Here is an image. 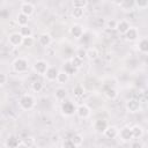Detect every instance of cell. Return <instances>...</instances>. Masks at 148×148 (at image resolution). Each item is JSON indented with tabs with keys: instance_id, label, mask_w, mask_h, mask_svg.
Masks as SVG:
<instances>
[{
	"instance_id": "6da1fadb",
	"label": "cell",
	"mask_w": 148,
	"mask_h": 148,
	"mask_svg": "<svg viewBox=\"0 0 148 148\" xmlns=\"http://www.w3.org/2000/svg\"><path fill=\"white\" fill-rule=\"evenodd\" d=\"M28 68H29V61L23 57H18L13 61V69L16 73H25Z\"/></svg>"
},
{
	"instance_id": "7a4b0ae2",
	"label": "cell",
	"mask_w": 148,
	"mask_h": 148,
	"mask_svg": "<svg viewBox=\"0 0 148 148\" xmlns=\"http://www.w3.org/2000/svg\"><path fill=\"white\" fill-rule=\"evenodd\" d=\"M18 105L22 110H31L35 106V98L29 94H24L18 99Z\"/></svg>"
},
{
	"instance_id": "3957f363",
	"label": "cell",
	"mask_w": 148,
	"mask_h": 148,
	"mask_svg": "<svg viewBox=\"0 0 148 148\" xmlns=\"http://www.w3.org/2000/svg\"><path fill=\"white\" fill-rule=\"evenodd\" d=\"M125 108L128 112L131 113H135V112H139L140 109H141V102L138 99V98H130L126 104H125Z\"/></svg>"
},
{
	"instance_id": "277c9868",
	"label": "cell",
	"mask_w": 148,
	"mask_h": 148,
	"mask_svg": "<svg viewBox=\"0 0 148 148\" xmlns=\"http://www.w3.org/2000/svg\"><path fill=\"white\" fill-rule=\"evenodd\" d=\"M60 110H61V113H62L64 116L71 117V116H73V114L75 113L76 108H75V105H74L72 102H64V103L61 104Z\"/></svg>"
},
{
	"instance_id": "5b68a950",
	"label": "cell",
	"mask_w": 148,
	"mask_h": 148,
	"mask_svg": "<svg viewBox=\"0 0 148 148\" xmlns=\"http://www.w3.org/2000/svg\"><path fill=\"white\" fill-rule=\"evenodd\" d=\"M118 136H119V139H120L121 141H124V142H131V141L133 140L131 127H128V126L123 127V128L118 132Z\"/></svg>"
},
{
	"instance_id": "8992f818",
	"label": "cell",
	"mask_w": 148,
	"mask_h": 148,
	"mask_svg": "<svg viewBox=\"0 0 148 148\" xmlns=\"http://www.w3.org/2000/svg\"><path fill=\"white\" fill-rule=\"evenodd\" d=\"M47 68H49V64H47L45 60H42V59H40V60H37V61L35 62V65H34L35 72H36L37 74H39V75H44Z\"/></svg>"
},
{
	"instance_id": "52a82bcc",
	"label": "cell",
	"mask_w": 148,
	"mask_h": 148,
	"mask_svg": "<svg viewBox=\"0 0 148 148\" xmlns=\"http://www.w3.org/2000/svg\"><path fill=\"white\" fill-rule=\"evenodd\" d=\"M75 113L77 114V117H80V118H82V119H87V118L90 116V109H89L88 105L81 104V105H79V106L76 108Z\"/></svg>"
},
{
	"instance_id": "ba28073f",
	"label": "cell",
	"mask_w": 148,
	"mask_h": 148,
	"mask_svg": "<svg viewBox=\"0 0 148 148\" xmlns=\"http://www.w3.org/2000/svg\"><path fill=\"white\" fill-rule=\"evenodd\" d=\"M22 40H23V37L21 36L20 32H13V34H10L9 37H8L9 44H10L12 46H15V47L22 45Z\"/></svg>"
},
{
	"instance_id": "9c48e42d",
	"label": "cell",
	"mask_w": 148,
	"mask_h": 148,
	"mask_svg": "<svg viewBox=\"0 0 148 148\" xmlns=\"http://www.w3.org/2000/svg\"><path fill=\"white\" fill-rule=\"evenodd\" d=\"M118 128L117 127H114V126H109L108 125V127L104 130V132H103V134H104V136L106 138V139H110V140H113V139H116L117 136H118Z\"/></svg>"
},
{
	"instance_id": "30bf717a",
	"label": "cell",
	"mask_w": 148,
	"mask_h": 148,
	"mask_svg": "<svg viewBox=\"0 0 148 148\" xmlns=\"http://www.w3.org/2000/svg\"><path fill=\"white\" fill-rule=\"evenodd\" d=\"M124 36H125V38H126L127 40H130V42H134V40H136L138 37H139V31H138L136 28L130 27L128 30L124 34Z\"/></svg>"
},
{
	"instance_id": "8fae6325",
	"label": "cell",
	"mask_w": 148,
	"mask_h": 148,
	"mask_svg": "<svg viewBox=\"0 0 148 148\" xmlns=\"http://www.w3.org/2000/svg\"><path fill=\"white\" fill-rule=\"evenodd\" d=\"M58 72H59V71H58L57 67H54V66H49V68L46 69L44 76L46 77L47 81H56L57 75H58Z\"/></svg>"
},
{
	"instance_id": "7c38bea8",
	"label": "cell",
	"mask_w": 148,
	"mask_h": 148,
	"mask_svg": "<svg viewBox=\"0 0 148 148\" xmlns=\"http://www.w3.org/2000/svg\"><path fill=\"white\" fill-rule=\"evenodd\" d=\"M130 27H131V25H130V23H128L126 20H120V21H117L116 30H117L119 34L124 35V34L128 30V28H130Z\"/></svg>"
},
{
	"instance_id": "4fadbf2b",
	"label": "cell",
	"mask_w": 148,
	"mask_h": 148,
	"mask_svg": "<svg viewBox=\"0 0 148 148\" xmlns=\"http://www.w3.org/2000/svg\"><path fill=\"white\" fill-rule=\"evenodd\" d=\"M38 42H39V44H40L42 46L47 47V46H50V44L52 43V37H51L50 34L44 32V34H40V35H39V37H38Z\"/></svg>"
},
{
	"instance_id": "5bb4252c",
	"label": "cell",
	"mask_w": 148,
	"mask_h": 148,
	"mask_svg": "<svg viewBox=\"0 0 148 148\" xmlns=\"http://www.w3.org/2000/svg\"><path fill=\"white\" fill-rule=\"evenodd\" d=\"M106 127H108V121L105 119H97L94 123V128L97 133H103Z\"/></svg>"
},
{
	"instance_id": "9a60e30c",
	"label": "cell",
	"mask_w": 148,
	"mask_h": 148,
	"mask_svg": "<svg viewBox=\"0 0 148 148\" xmlns=\"http://www.w3.org/2000/svg\"><path fill=\"white\" fill-rule=\"evenodd\" d=\"M69 32H71V35H72L73 37H75V38H81V37L83 36V29H82V27H81L80 24H74V25H72L71 29H69Z\"/></svg>"
},
{
	"instance_id": "2e32d148",
	"label": "cell",
	"mask_w": 148,
	"mask_h": 148,
	"mask_svg": "<svg viewBox=\"0 0 148 148\" xmlns=\"http://www.w3.org/2000/svg\"><path fill=\"white\" fill-rule=\"evenodd\" d=\"M20 9H21V13H23V14L28 15L29 17H30V16L34 14V10H35L34 6H32L30 2H23V3L21 5Z\"/></svg>"
},
{
	"instance_id": "e0dca14e",
	"label": "cell",
	"mask_w": 148,
	"mask_h": 148,
	"mask_svg": "<svg viewBox=\"0 0 148 148\" xmlns=\"http://www.w3.org/2000/svg\"><path fill=\"white\" fill-rule=\"evenodd\" d=\"M131 131H132V136H133V140H139L141 139V136L143 135V130L141 126L139 125H134L131 127Z\"/></svg>"
},
{
	"instance_id": "ac0fdd59",
	"label": "cell",
	"mask_w": 148,
	"mask_h": 148,
	"mask_svg": "<svg viewBox=\"0 0 148 148\" xmlns=\"http://www.w3.org/2000/svg\"><path fill=\"white\" fill-rule=\"evenodd\" d=\"M6 147H9V148H15V147H18L21 143H20V139L15 135H10L7 140H6Z\"/></svg>"
},
{
	"instance_id": "d6986e66",
	"label": "cell",
	"mask_w": 148,
	"mask_h": 148,
	"mask_svg": "<svg viewBox=\"0 0 148 148\" xmlns=\"http://www.w3.org/2000/svg\"><path fill=\"white\" fill-rule=\"evenodd\" d=\"M68 80H69V75H68L65 71H59V72H58V75H57L56 81H57L59 84H65V83L68 82Z\"/></svg>"
},
{
	"instance_id": "ffe728a7",
	"label": "cell",
	"mask_w": 148,
	"mask_h": 148,
	"mask_svg": "<svg viewBox=\"0 0 148 148\" xmlns=\"http://www.w3.org/2000/svg\"><path fill=\"white\" fill-rule=\"evenodd\" d=\"M54 96L58 101H64L66 97H67V89L64 88V87H59L56 89L54 91Z\"/></svg>"
},
{
	"instance_id": "44dd1931",
	"label": "cell",
	"mask_w": 148,
	"mask_h": 148,
	"mask_svg": "<svg viewBox=\"0 0 148 148\" xmlns=\"http://www.w3.org/2000/svg\"><path fill=\"white\" fill-rule=\"evenodd\" d=\"M104 95L109 98V99H116L118 97V91L113 88V87H108L104 89Z\"/></svg>"
},
{
	"instance_id": "7402d4cb",
	"label": "cell",
	"mask_w": 148,
	"mask_h": 148,
	"mask_svg": "<svg viewBox=\"0 0 148 148\" xmlns=\"http://www.w3.org/2000/svg\"><path fill=\"white\" fill-rule=\"evenodd\" d=\"M16 22L20 27H23V25H28V22H29V16L23 14V13H18L17 16H16Z\"/></svg>"
},
{
	"instance_id": "603a6c76",
	"label": "cell",
	"mask_w": 148,
	"mask_h": 148,
	"mask_svg": "<svg viewBox=\"0 0 148 148\" xmlns=\"http://www.w3.org/2000/svg\"><path fill=\"white\" fill-rule=\"evenodd\" d=\"M138 49H139V51H140L141 53H143V54H146V53L148 52V39H147L146 37H143V38L140 39V42H139V44H138Z\"/></svg>"
},
{
	"instance_id": "cb8c5ba5",
	"label": "cell",
	"mask_w": 148,
	"mask_h": 148,
	"mask_svg": "<svg viewBox=\"0 0 148 148\" xmlns=\"http://www.w3.org/2000/svg\"><path fill=\"white\" fill-rule=\"evenodd\" d=\"M84 92H86V89H84V87L82 84L77 83V84H75L73 87V94H74L75 97H82L84 95Z\"/></svg>"
},
{
	"instance_id": "d4e9b609",
	"label": "cell",
	"mask_w": 148,
	"mask_h": 148,
	"mask_svg": "<svg viewBox=\"0 0 148 148\" xmlns=\"http://www.w3.org/2000/svg\"><path fill=\"white\" fill-rule=\"evenodd\" d=\"M98 56H99V52H98V50H97L96 47H90V49L87 50V54H86V57H87L88 59H90V60H95V59L98 58Z\"/></svg>"
},
{
	"instance_id": "484cf974",
	"label": "cell",
	"mask_w": 148,
	"mask_h": 148,
	"mask_svg": "<svg viewBox=\"0 0 148 148\" xmlns=\"http://www.w3.org/2000/svg\"><path fill=\"white\" fill-rule=\"evenodd\" d=\"M69 139L72 140V142L74 143L75 147H79V146H81L83 143V136L81 134H79V133H74Z\"/></svg>"
},
{
	"instance_id": "4316f807",
	"label": "cell",
	"mask_w": 148,
	"mask_h": 148,
	"mask_svg": "<svg viewBox=\"0 0 148 148\" xmlns=\"http://www.w3.org/2000/svg\"><path fill=\"white\" fill-rule=\"evenodd\" d=\"M69 62H71V64H72L76 69H79V68H81V67H82V65H83V59H81V58H79V57L74 56V57H72V58H71Z\"/></svg>"
},
{
	"instance_id": "83f0119b",
	"label": "cell",
	"mask_w": 148,
	"mask_h": 148,
	"mask_svg": "<svg viewBox=\"0 0 148 148\" xmlns=\"http://www.w3.org/2000/svg\"><path fill=\"white\" fill-rule=\"evenodd\" d=\"M18 32L21 34L22 37H30V36H32V30H31V28L28 27V25L20 27V31H18Z\"/></svg>"
},
{
	"instance_id": "f1b7e54d",
	"label": "cell",
	"mask_w": 148,
	"mask_h": 148,
	"mask_svg": "<svg viewBox=\"0 0 148 148\" xmlns=\"http://www.w3.org/2000/svg\"><path fill=\"white\" fill-rule=\"evenodd\" d=\"M43 87H44V84H43V82H42L40 80H35V81L31 83V89H32L35 92H40V91L43 90Z\"/></svg>"
},
{
	"instance_id": "f546056e",
	"label": "cell",
	"mask_w": 148,
	"mask_h": 148,
	"mask_svg": "<svg viewBox=\"0 0 148 148\" xmlns=\"http://www.w3.org/2000/svg\"><path fill=\"white\" fill-rule=\"evenodd\" d=\"M64 71L68 74V75H72V74H75V72H76V68L69 62V61H66L65 64H64Z\"/></svg>"
},
{
	"instance_id": "4dcf8cb0",
	"label": "cell",
	"mask_w": 148,
	"mask_h": 148,
	"mask_svg": "<svg viewBox=\"0 0 148 148\" xmlns=\"http://www.w3.org/2000/svg\"><path fill=\"white\" fill-rule=\"evenodd\" d=\"M83 13H84V9L83 8H75V7H73L72 15H73L74 18H81L83 16Z\"/></svg>"
},
{
	"instance_id": "1f68e13d",
	"label": "cell",
	"mask_w": 148,
	"mask_h": 148,
	"mask_svg": "<svg viewBox=\"0 0 148 148\" xmlns=\"http://www.w3.org/2000/svg\"><path fill=\"white\" fill-rule=\"evenodd\" d=\"M88 5V0H73V7L75 8H86Z\"/></svg>"
},
{
	"instance_id": "d6a6232c",
	"label": "cell",
	"mask_w": 148,
	"mask_h": 148,
	"mask_svg": "<svg viewBox=\"0 0 148 148\" xmlns=\"http://www.w3.org/2000/svg\"><path fill=\"white\" fill-rule=\"evenodd\" d=\"M35 43V39L30 36V37H23V40H22V45L25 46V47H31Z\"/></svg>"
},
{
	"instance_id": "836d02e7",
	"label": "cell",
	"mask_w": 148,
	"mask_h": 148,
	"mask_svg": "<svg viewBox=\"0 0 148 148\" xmlns=\"http://www.w3.org/2000/svg\"><path fill=\"white\" fill-rule=\"evenodd\" d=\"M134 5L139 9H146L148 7V0H134Z\"/></svg>"
},
{
	"instance_id": "e575fe53",
	"label": "cell",
	"mask_w": 148,
	"mask_h": 148,
	"mask_svg": "<svg viewBox=\"0 0 148 148\" xmlns=\"http://www.w3.org/2000/svg\"><path fill=\"white\" fill-rule=\"evenodd\" d=\"M120 6L124 9H130V8H132L134 6V0H121Z\"/></svg>"
},
{
	"instance_id": "d590c367",
	"label": "cell",
	"mask_w": 148,
	"mask_h": 148,
	"mask_svg": "<svg viewBox=\"0 0 148 148\" xmlns=\"http://www.w3.org/2000/svg\"><path fill=\"white\" fill-rule=\"evenodd\" d=\"M86 54H87V50L84 47H79L75 51V56L79 57V58H81V59H84L86 58Z\"/></svg>"
},
{
	"instance_id": "8d00e7d4",
	"label": "cell",
	"mask_w": 148,
	"mask_h": 148,
	"mask_svg": "<svg viewBox=\"0 0 148 148\" xmlns=\"http://www.w3.org/2000/svg\"><path fill=\"white\" fill-rule=\"evenodd\" d=\"M62 146H64L65 148H74V147H75V146H74V143L72 142V140H71V139H67V140H66V141L62 143Z\"/></svg>"
},
{
	"instance_id": "74e56055",
	"label": "cell",
	"mask_w": 148,
	"mask_h": 148,
	"mask_svg": "<svg viewBox=\"0 0 148 148\" xmlns=\"http://www.w3.org/2000/svg\"><path fill=\"white\" fill-rule=\"evenodd\" d=\"M106 24H108V29H110V30H116L117 21H109Z\"/></svg>"
},
{
	"instance_id": "f35d334b",
	"label": "cell",
	"mask_w": 148,
	"mask_h": 148,
	"mask_svg": "<svg viewBox=\"0 0 148 148\" xmlns=\"http://www.w3.org/2000/svg\"><path fill=\"white\" fill-rule=\"evenodd\" d=\"M6 81H7V76H6V74L0 73V84L6 83Z\"/></svg>"
},
{
	"instance_id": "ab89813d",
	"label": "cell",
	"mask_w": 148,
	"mask_h": 148,
	"mask_svg": "<svg viewBox=\"0 0 148 148\" xmlns=\"http://www.w3.org/2000/svg\"><path fill=\"white\" fill-rule=\"evenodd\" d=\"M132 147H139V148H141V147H142V145H141V143H139V142H134V143H132Z\"/></svg>"
}]
</instances>
